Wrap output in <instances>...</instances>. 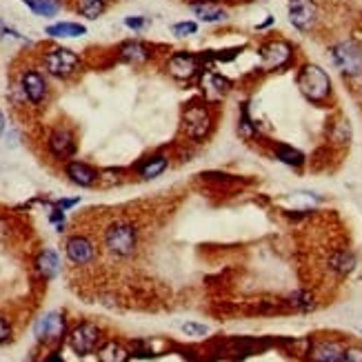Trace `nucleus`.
Here are the masks:
<instances>
[{"label": "nucleus", "instance_id": "72a5a7b5", "mask_svg": "<svg viewBox=\"0 0 362 362\" xmlns=\"http://www.w3.org/2000/svg\"><path fill=\"white\" fill-rule=\"evenodd\" d=\"M3 129H5V118H3V113H0V134H3Z\"/></svg>", "mask_w": 362, "mask_h": 362}, {"label": "nucleus", "instance_id": "9d476101", "mask_svg": "<svg viewBox=\"0 0 362 362\" xmlns=\"http://www.w3.org/2000/svg\"><path fill=\"white\" fill-rule=\"evenodd\" d=\"M64 329H67V322H64L62 314L51 312L36 322L34 331H36V338L43 342H60L64 335Z\"/></svg>", "mask_w": 362, "mask_h": 362}, {"label": "nucleus", "instance_id": "39448f33", "mask_svg": "<svg viewBox=\"0 0 362 362\" xmlns=\"http://www.w3.org/2000/svg\"><path fill=\"white\" fill-rule=\"evenodd\" d=\"M165 69L176 81H193L202 74V58L198 54H189V51H176L167 58Z\"/></svg>", "mask_w": 362, "mask_h": 362}, {"label": "nucleus", "instance_id": "20e7f679", "mask_svg": "<svg viewBox=\"0 0 362 362\" xmlns=\"http://www.w3.org/2000/svg\"><path fill=\"white\" fill-rule=\"evenodd\" d=\"M331 60L344 76H362V49L354 41H340L331 47Z\"/></svg>", "mask_w": 362, "mask_h": 362}, {"label": "nucleus", "instance_id": "7ed1b4c3", "mask_svg": "<svg viewBox=\"0 0 362 362\" xmlns=\"http://www.w3.org/2000/svg\"><path fill=\"white\" fill-rule=\"evenodd\" d=\"M258 56H260V62L267 71H276L287 67L293 60V45L284 38H271V41L258 47Z\"/></svg>", "mask_w": 362, "mask_h": 362}, {"label": "nucleus", "instance_id": "1a4fd4ad", "mask_svg": "<svg viewBox=\"0 0 362 362\" xmlns=\"http://www.w3.org/2000/svg\"><path fill=\"white\" fill-rule=\"evenodd\" d=\"M98 342H100V329L92 325V322H83V325H78L69 333V347L78 356L94 354L98 349Z\"/></svg>", "mask_w": 362, "mask_h": 362}, {"label": "nucleus", "instance_id": "cd10ccee", "mask_svg": "<svg viewBox=\"0 0 362 362\" xmlns=\"http://www.w3.org/2000/svg\"><path fill=\"white\" fill-rule=\"evenodd\" d=\"M240 132H242V136H253V123H251V118H249V113H247V107L242 109V113H240Z\"/></svg>", "mask_w": 362, "mask_h": 362}, {"label": "nucleus", "instance_id": "5701e85b", "mask_svg": "<svg viewBox=\"0 0 362 362\" xmlns=\"http://www.w3.org/2000/svg\"><path fill=\"white\" fill-rule=\"evenodd\" d=\"M276 158L284 165H289V167H300L305 162V156H302V151L298 149H293L289 145H278L276 147Z\"/></svg>", "mask_w": 362, "mask_h": 362}, {"label": "nucleus", "instance_id": "ddd939ff", "mask_svg": "<svg viewBox=\"0 0 362 362\" xmlns=\"http://www.w3.org/2000/svg\"><path fill=\"white\" fill-rule=\"evenodd\" d=\"M96 256V249H94V242L87 240L83 236H74L67 240V258L74 263V265H87L92 263Z\"/></svg>", "mask_w": 362, "mask_h": 362}, {"label": "nucleus", "instance_id": "f03ea898", "mask_svg": "<svg viewBox=\"0 0 362 362\" xmlns=\"http://www.w3.org/2000/svg\"><path fill=\"white\" fill-rule=\"evenodd\" d=\"M45 69L56 78H69L81 69V56L67 47H51L43 56Z\"/></svg>", "mask_w": 362, "mask_h": 362}, {"label": "nucleus", "instance_id": "dca6fc26", "mask_svg": "<svg viewBox=\"0 0 362 362\" xmlns=\"http://www.w3.org/2000/svg\"><path fill=\"white\" fill-rule=\"evenodd\" d=\"M67 176L71 183L81 185V187H92L98 180V172L94 167H89L85 162H69L67 165Z\"/></svg>", "mask_w": 362, "mask_h": 362}, {"label": "nucleus", "instance_id": "2f4dec72", "mask_svg": "<svg viewBox=\"0 0 362 362\" xmlns=\"http://www.w3.org/2000/svg\"><path fill=\"white\" fill-rule=\"evenodd\" d=\"M125 25H127L129 29H136V32H140V29L147 25V20H145V18H127V20H125Z\"/></svg>", "mask_w": 362, "mask_h": 362}, {"label": "nucleus", "instance_id": "7c9ffc66", "mask_svg": "<svg viewBox=\"0 0 362 362\" xmlns=\"http://www.w3.org/2000/svg\"><path fill=\"white\" fill-rule=\"evenodd\" d=\"M183 331H185V333H191V335H204V333H207V327H202V325H193V322H187V325H183Z\"/></svg>", "mask_w": 362, "mask_h": 362}, {"label": "nucleus", "instance_id": "f257e3e1", "mask_svg": "<svg viewBox=\"0 0 362 362\" xmlns=\"http://www.w3.org/2000/svg\"><path fill=\"white\" fill-rule=\"evenodd\" d=\"M298 89L309 102H325L331 96V78L320 64L307 62L298 71Z\"/></svg>", "mask_w": 362, "mask_h": 362}, {"label": "nucleus", "instance_id": "aec40b11", "mask_svg": "<svg viewBox=\"0 0 362 362\" xmlns=\"http://www.w3.org/2000/svg\"><path fill=\"white\" fill-rule=\"evenodd\" d=\"M36 16H43V18H51L56 16L60 11V3L58 0H22Z\"/></svg>", "mask_w": 362, "mask_h": 362}, {"label": "nucleus", "instance_id": "2eb2a0df", "mask_svg": "<svg viewBox=\"0 0 362 362\" xmlns=\"http://www.w3.org/2000/svg\"><path fill=\"white\" fill-rule=\"evenodd\" d=\"M191 11L196 14L202 22H223L227 20V9L216 5L214 0H204V3H191Z\"/></svg>", "mask_w": 362, "mask_h": 362}, {"label": "nucleus", "instance_id": "4be33fe9", "mask_svg": "<svg viewBox=\"0 0 362 362\" xmlns=\"http://www.w3.org/2000/svg\"><path fill=\"white\" fill-rule=\"evenodd\" d=\"M76 9H78V14L89 18V20H96L100 18V14L105 11V0H78L76 3Z\"/></svg>", "mask_w": 362, "mask_h": 362}, {"label": "nucleus", "instance_id": "a211bd4d", "mask_svg": "<svg viewBox=\"0 0 362 362\" xmlns=\"http://www.w3.org/2000/svg\"><path fill=\"white\" fill-rule=\"evenodd\" d=\"M314 358L322 362H338V360H344V349L338 342L327 340V342H320L314 349Z\"/></svg>", "mask_w": 362, "mask_h": 362}, {"label": "nucleus", "instance_id": "6e6552de", "mask_svg": "<svg viewBox=\"0 0 362 362\" xmlns=\"http://www.w3.org/2000/svg\"><path fill=\"white\" fill-rule=\"evenodd\" d=\"M211 125H214V116H211L209 107L191 105L185 111V132L189 138H193V140L207 138V134L211 132Z\"/></svg>", "mask_w": 362, "mask_h": 362}, {"label": "nucleus", "instance_id": "412c9836", "mask_svg": "<svg viewBox=\"0 0 362 362\" xmlns=\"http://www.w3.org/2000/svg\"><path fill=\"white\" fill-rule=\"evenodd\" d=\"M98 358L105 362H125L129 358V351L118 342H105L98 349Z\"/></svg>", "mask_w": 362, "mask_h": 362}, {"label": "nucleus", "instance_id": "393cba45", "mask_svg": "<svg viewBox=\"0 0 362 362\" xmlns=\"http://www.w3.org/2000/svg\"><path fill=\"white\" fill-rule=\"evenodd\" d=\"M354 265H356V258L349 251H338L331 258V267L338 271V274H349V271L354 269Z\"/></svg>", "mask_w": 362, "mask_h": 362}, {"label": "nucleus", "instance_id": "f8f14e48", "mask_svg": "<svg viewBox=\"0 0 362 362\" xmlns=\"http://www.w3.org/2000/svg\"><path fill=\"white\" fill-rule=\"evenodd\" d=\"M49 151L56 158H71L76 153V140L69 129L58 127L54 134L49 136Z\"/></svg>", "mask_w": 362, "mask_h": 362}, {"label": "nucleus", "instance_id": "9b49d317", "mask_svg": "<svg viewBox=\"0 0 362 362\" xmlns=\"http://www.w3.org/2000/svg\"><path fill=\"white\" fill-rule=\"evenodd\" d=\"M20 89H22L25 98H27L29 102H34V105H41V102L45 100V96H47V83L43 78V74L36 71V69L22 71Z\"/></svg>", "mask_w": 362, "mask_h": 362}, {"label": "nucleus", "instance_id": "c85d7f7f", "mask_svg": "<svg viewBox=\"0 0 362 362\" xmlns=\"http://www.w3.org/2000/svg\"><path fill=\"white\" fill-rule=\"evenodd\" d=\"M344 360L362 362V347H349V349H344Z\"/></svg>", "mask_w": 362, "mask_h": 362}, {"label": "nucleus", "instance_id": "0eeeda50", "mask_svg": "<svg viewBox=\"0 0 362 362\" xmlns=\"http://www.w3.org/2000/svg\"><path fill=\"white\" fill-rule=\"evenodd\" d=\"M287 11H289V22L298 32L307 34L316 27V22H318L316 0H289Z\"/></svg>", "mask_w": 362, "mask_h": 362}, {"label": "nucleus", "instance_id": "b1692460", "mask_svg": "<svg viewBox=\"0 0 362 362\" xmlns=\"http://www.w3.org/2000/svg\"><path fill=\"white\" fill-rule=\"evenodd\" d=\"M165 169H167V158L165 156H153V158H149L145 165L140 167V176L145 178V180H151V178L160 176Z\"/></svg>", "mask_w": 362, "mask_h": 362}, {"label": "nucleus", "instance_id": "f3484780", "mask_svg": "<svg viewBox=\"0 0 362 362\" xmlns=\"http://www.w3.org/2000/svg\"><path fill=\"white\" fill-rule=\"evenodd\" d=\"M36 267H38V271L43 274V278L51 280V278H54V276L58 274V271H60V258H58L56 251L45 249L41 256H38Z\"/></svg>", "mask_w": 362, "mask_h": 362}, {"label": "nucleus", "instance_id": "bb28decb", "mask_svg": "<svg viewBox=\"0 0 362 362\" xmlns=\"http://www.w3.org/2000/svg\"><path fill=\"white\" fill-rule=\"evenodd\" d=\"M172 32H174L176 36H180V38L193 36V34L198 32V25H196V22H189V20H185V22H176L174 27H172Z\"/></svg>", "mask_w": 362, "mask_h": 362}, {"label": "nucleus", "instance_id": "473e14b6", "mask_svg": "<svg viewBox=\"0 0 362 362\" xmlns=\"http://www.w3.org/2000/svg\"><path fill=\"white\" fill-rule=\"evenodd\" d=\"M76 202H78V198H71V200H60V202H58V209H69V207H74Z\"/></svg>", "mask_w": 362, "mask_h": 362}, {"label": "nucleus", "instance_id": "c756f323", "mask_svg": "<svg viewBox=\"0 0 362 362\" xmlns=\"http://www.w3.org/2000/svg\"><path fill=\"white\" fill-rule=\"evenodd\" d=\"M11 338V327H9V322L5 318H0V344L7 342Z\"/></svg>", "mask_w": 362, "mask_h": 362}, {"label": "nucleus", "instance_id": "6ab92c4d", "mask_svg": "<svg viewBox=\"0 0 362 362\" xmlns=\"http://www.w3.org/2000/svg\"><path fill=\"white\" fill-rule=\"evenodd\" d=\"M87 29L78 22H56L47 27V36L51 38H78V36H85Z\"/></svg>", "mask_w": 362, "mask_h": 362}, {"label": "nucleus", "instance_id": "4468645a", "mask_svg": "<svg viewBox=\"0 0 362 362\" xmlns=\"http://www.w3.org/2000/svg\"><path fill=\"white\" fill-rule=\"evenodd\" d=\"M118 56L123 62H129V64H145L151 58V49L140 41H127L120 45Z\"/></svg>", "mask_w": 362, "mask_h": 362}, {"label": "nucleus", "instance_id": "a878e982", "mask_svg": "<svg viewBox=\"0 0 362 362\" xmlns=\"http://www.w3.org/2000/svg\"><path fill=\"white\" fill-rule=\"evenodd\" d=\"M204 83H207V87H211L214 92H218V94H227L229 92V81H225L223 76H218V74H207Z\"/></svg>", "mask_w": 362, "mask_h": 362}, {"label": "nucleus", "instance_id": "423d86ee", "mask_svg": "<svg viewBox=\"0 0 362 362\" xmlns=\"http://www.w3.org/2000/svg\"><path fill=\"white\" fill-rule=\"evenodd\" d=\"M138 234L129 223H116L105 231V247L113 256H129L136 249Z\"/></svg>", "mask_w": 362, "mask_h": 362}]
</instances>
